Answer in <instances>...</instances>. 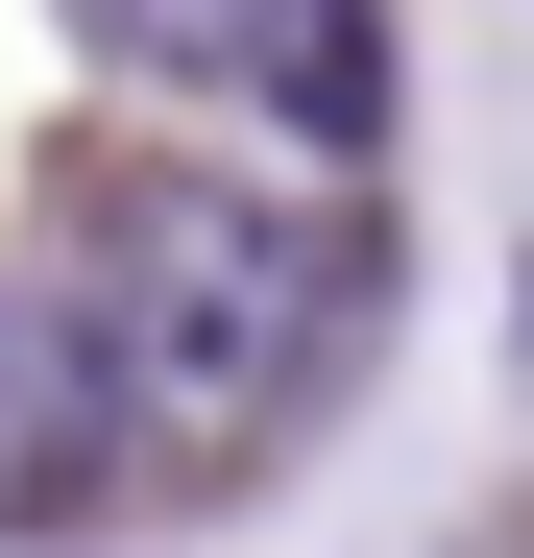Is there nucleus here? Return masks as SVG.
<instances>
[{
    "mask_svg": "<svg viewBox=\"0 0 534 558\" xmlns=\"http://www.w3.org/2000/svg\"><path fill=\"white\" fill-rule=\"evenodd\" d=\"M49 292H73V340H98L122 437L243 461V437H292L316 340H340V243H316V195H267V170L146 146V170L73 195V267H49Z\"/></svg>",
    "mask_w": 534,
    "mask_h": 558,
    "instance_id": "obj_1",
    "label": "nucleus"
},
{
    "mask_svg": "<svg viewBox=\"0 0 534 558\" xmlns=\"http://www.w3.org/2000/svg\"><path fill=\"white\" fill-rule=\"evenodd\" d=\"M98 49L195 73V98H267V122H365L389 98V25H365V0H98Z\"/></svg>",
    "mask_w": 534,
    "mask_h": 558,
    "instance_id": "obj_2",
    "label": "nucleus"
},
{
    "mask_svg": "<svg viewBox=\"0 0 534 558\" xmlns=\"http://www.w3.org/2000/svg\"><path fill=\"white\" fill-rule=\"evenodd\" d=\"M98 437H122V389H98V340H73V292L0 267V534H49L98 486Z\"/></svg>",
    "mask_w": 534,
    "mask_h": 558,
    "instance_id": "obj_3",
    "label": "nucleus"
}]
</instances>
